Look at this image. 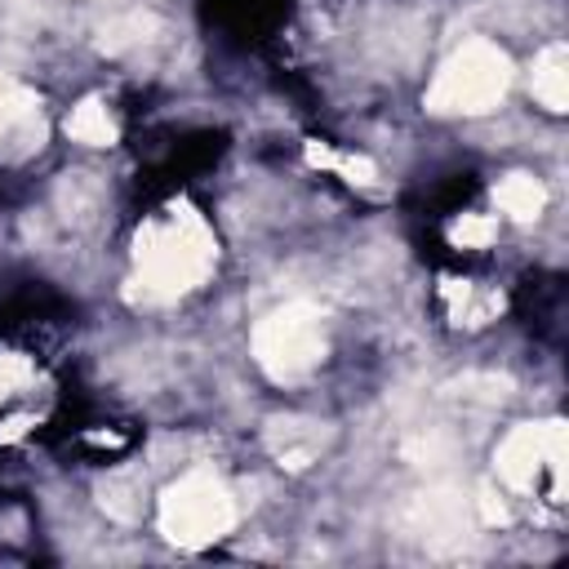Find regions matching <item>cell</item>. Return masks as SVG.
I'll return each instance as SVG.
<instances>
[{"mask_svg": "<svg viewBox=\"0 0 569 569\" xmlns=\"http://www.w3.org/2000/svg\"><path fill=\"white\" fill-rule=\"evenodd\" d=\"M440 311H445V320L453 325V329H485L498 311H502V293L489 284V280H480L476 271H453V276H445L440 280Z\"/></svg>", "mask_w": 569, "mask_h": 569, "instance_id": "6da1fadb", "label": "cell"}]
</instances>
